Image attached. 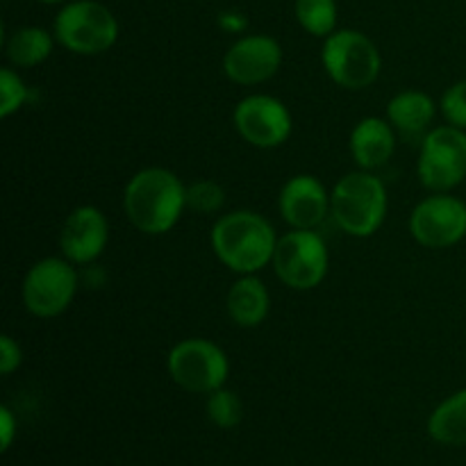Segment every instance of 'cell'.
<instances>
[{
  "label": "cell",
  "instance_id": "obj_7",
  "mask_svg": "<svg viewBox=\"0 0 466 466\" xmlns=\"http://www.w3.org/2000/svg\"><path fill=\"white\" fill-rule=\"evenodd\" d=\"M419 180L432 194H449L466 177V130L437 126L428 130L419 148Z\"/></svg>",
  "mask_w": 466,
  "mask_h": 466
},
{
  "label": "cell",
  "instance_id": "obj_16",
  "mask_svg": "<svg viewBox=\"0 0 466 466\" xmlns=\"http://www.w3.org/2000/svg\"><path fill=\"white\" fill-rule=\"evenodd\" d=\"M228 317L239 328H258L267 321L271 309V296L267 285L255 273L239 276L232 282L226 299Z\"/></svg>",
  "mask_w": 466,
  "mask_h": 466
},
{
  "label": "cell",
  "instance_id": "obj_19",
  "mask_svg": "<svg viewBox=\"0 0 466 466\" xmlns=\"http://www.w3.org/2000/svg\"><path fill=\"white\" fill-rule=\"evenodd\" d=\"M428 435L444 446H466V390L441 400L428 419Z\"/></svg>",
  "mask_w": 466,
  "mask_h": 466
},
{
  "label": "cell",
  "instance_id": "obj_1",
  "mask_svg": "<svg viewBox=\"0 0 466 466\" xmlns=\"http://www.w3.org/2000/svg\"><path fill=\"white\" fill-rule=\"evenodd\" d=\"M187 209V187L173 171L148 167L137 171L123 191V212L144 235H167Z\"/></svg>",
  "mask_w": 466,
  "mask_h": 466
},
{
  "label": "cell",
  "instance_id": "obj_14",
  "mask_svg": "<svg viewBox=\"0 0 466 466\" xmlns=\"http://www.w3.org/2000/svg\"><path fill=\"white\" fill-rule=\"evenodd\" d=\"M278 208L291 230H314L330 214V194L319 177L300 173L285 182Z\"/></svg>",
  "mask_w": 466,
  "mask_h": 466
},
{
  "label": "cell",
  "instance_id": "obj_20",
  "mask_svg": "<svg viewBox=\"0 0 466 466\" xmlns=\"http://www.w3.org/2000/svg\"><path fill=\"white\" fill-rule=\"evenodd\" d=\"M296 21L312 36L326 39L337 30V3L335 0H296Z\"/></svg>",
  "mask_w": 466,
  "mask_h": 466
},
{
  "label": "cell",
  "instance_id": "obj_8",
  "mask_svg": "<svg viewBox=\"0 0 466 466\" xmlns=\"http://www.w3.org/2000/svg\"><path fill=\"white\" fill-rule=\"evenodd\" d=\"M271 264L282 285L296 291H309L326 280L330 255L321 235L314 230H291L278 237Z\"/></svg>",
  "mask_w": 466,
  "mask_h": 466
},
{
  "label": "cell",
  "instance_id": "obj_22",
  "mask_svg": "<svg viewBox=\"0 0 466 466\" xmlns=\"http://www.w3.org/2000/svg\"><path fill=\"white\" fill-rule=\"evenodd\" d=\"M226 203V191L214 180H198L187 187V209L196 214H217Z\"/></svg>",
  "mask_w": 466,
  "mask_h": 466
},
{
  "label": "cell",
  "instance_id": "obj_27",
  "mask_svg": "<svg viewBox=\"0 0 466 466\" xmlns=\"http://www.w3.org/2000/svg\"><path fill=\"white\" fill-rule=\"evenodd\" d=\"M217 23L221 30L230 32V35H241L248 27V18L241 12H235V9H226V12L218 14Z\"/></svg>",
  "mask_w": 466,
  "mask_h": 466
},
{
  "label": "cell",
  "instance_id": "obj_5",
  "mask_svg": "<svg viewBox=\"0 0 466 466\" xmlns=\"http://www.w3.org/2000/svg\"><path fill=\"white\" fill-rule=\"evenodd\" d=\"M321 64L335 85L360 91L378 80L382 68L380 50L364 32L335 30L323 39Z\"/></svg>",
  "mask_w": 466,
  "mask_h": 466
},
{
  "label": "cell",
  "instance_id": "obj_24",
  "mask_svg": "<svg viewBox=\"0 0 466 466\" xmlns=\"http://www.w3.org/2000/svg\"><path fill=\"white\" fill-rule=\"evenodd\" d=\"M440 109L449 126L466 130V80L455 82L444 91L440 100Z\"/></svg>",
  "mask_w": 466,
  "mask_h": 466
},
{
  "label": "cell",
  "instance_id": "obj_21",
  "mask_svg": "<svg viewBox=\"0 0 466 466\" xmlns=\"http://www.w3.org/2000/svg\"><path fill=\"white\" fill-rule=\"evenodd\" d=\"M208 419L217 428H223V431H230V428L239 426L241 417H244V405H241V399L235 394V391L221 390L208 394Z\"/></svg>",
  "mask_w": 466,
  "mask_h": 466
},
{
  "label": "cell",
  "instance_id": "obj_23",
  "mask_svg": "<svg viewBox=\"0 0 466 466\" xmlns=\"http://www.w3.org/2000/svg\"><path fill=\"white\" fill-rule=\"evenodd\" d=\"M30 98V89L25 86L23 77L12 68L0 71V116L9 118L16 114Z\"/></svg>",
  "mask_w": 466,
  "mask_h": 466
},
{
  "label": "cell",
  "instance_id": "obj_12",
  "mask_svg": "<svg viewBox=\"0 0 466 466\" xmlns=\"http://www.w3.org/2000/svg\"><path fill=\"white\" fill-rule=\"evenodd\" d=\"M282 66V46L268 35L239 36L223 55V73L241 86L262 85Z\"/></svg>",
  "mask_w": 466,
  "mask_h": 466
},
{
  "label": "cell",
  "instance_id": "obj_15",
  "mask_svg": "<svg viewBox=\"0 0 466 466\" xmlns=\"http://www.w3.org/2000/svg\"><path fill=\"white\" fill-rule=\"evenodd\" d=\"M396 150V130L380 116H367L350 132V155L362 171L385 167Z\"/></svg>",
  "mask_w": 466,
  "mask_h": 466
},
{
  "label": "cell",
  "instance_id": "obj_13",
  "mask_svg": "<svg viewBox=\"0 0 466 466\" xmlns=\"http://www.w3.org/2000/svg\"><path fill=\"white\" fill-rule=\"evenodd\" d=\"M109 241L107 217L94 205L76 208L59 232L62 255L73 264H91L105 253Z\"/></svg>",
  "mask_w": 466,
  "mask_h": 466
},
{
  "label": "cell",
  "instance_id": "obj_3",
  "mask_svg": "<svg viewBox=\"0 0 466 466\" xmlns=\"http://www.w3.org/2000/svg\"><path fill=\"white\" fill-rule=\"evenodd\" d=\"M330 214L350 237H371L387 217V189L371 171H353L330 191Z\"/></svg>",
  "mask_w": 466,
  "mask_h": 466
},
{
  "label": "cell",
  "instance_id": "obj_6",
  "mask_svg": "<svg viewBox=\"0 0 466 466\" xmlns=\"http://www.w3.org/2000/svg\"><path fill=\"white\" fill-rule=\"evenodd\" d=\"M167 369L171 380L189 394H212L226 387L230 362L221 346L209 339L191 337L168 350Z\"/></svg>",
  "mask_w": 466,
  "mask_h": 466
},
{
  "label": "cell",
  "instance_id": "obj_11",
  "mask_svg": "<svg viewBox=\"0 0 466 466\" xmlns=\"http://www.w3.org/2000/svg\"><path fill=\"white\" fill-rule=\"evenodd\" d=\"M241 139L255 148H278L289 139L294 130L291 112L282 100L267 94L246 96L237 103L232 114Z\"/></svg>",
  "mask_w": 466,
  "mask_h": 466
},
{
  "label": "cell",
  "instance_id": "obj_2",
  "mask_svg": "<svg viewBox=\"0 0 466 466\" xmlns=\"http://www.w3.org/2000/svg\"><path fill=\"white\" fill-rule=\"evenodd\" d=\"M214 255L237 276H250L273 262L278 235L268 218L250 209L223 214L209 235Z\"/></svg>",
  "mask_w": 466,
  "mask_h": 466
},
{
  "label": "cell",
  "instance_id": "obj_26",
  "mask_svg": "<svg viewBox=\"0 0 466 466\" xmlns=\"http://www.w3.org/2000/svg\"><path fill=\"white\" fill-rule=\"evenodd\" d=\"M14 437H16V419H14V412L3 405L0 408V449L9 451Z\"/></svg>",
  "mask_w": 466,
  "mask_h": 466
},
{
  "label": "cell",
  "instance_id": "obj_10",
  "mask_svg": "<svg viewBox=\"0 0 466 466\" xmlns=\"http://www.w3.org/2000/svg\"><path fill=\"white\" fill-rule=\"evenodd\" d=\"M410 232L423 248H451L466 237V205L451 194H432L410 214Z\"/></svg>",
  "mask_w": 466,
  "mask_h": 466
},
{
  "label": "cell",
  "instance_id": "obj_25",
  "mask_svg": "<svg viewBox=\"0 0 466 466\" xmlns=\"http://www.w3.org/2000/svg\"><path fill=\"white\" fill-rule=\"evenodd\" d=\"M23 364V350L18 346V341L14 337L3 335L0 337V373L9 376V373L16 371Z\"/></svg>",
  "mask_w": 466,
  "mask_h": 466
},
{
  "label": "cell",
  "instance_id": "obj_28",
  "mask_svg": "<svg viewBox=\"0 0 466 466\" xmlns=\"http://www.w3.org/2000/svg\"><path fill=\"white\" fill-rule=\"evenodd\" d=\"M36 3H44V5H57V3H66V0H36Z\"/></svg>",
  "mask_w": 466,
  "mask_h": 466
},
{
  "label": "cell",
  "instance_id": "obj_18",
  "mask_svg": "<svg viewBox=\"0 0 466 466\" xmlns=\"http://www.w3.org/2000/svg\"><path fill=\"white\" fill-rule=\"evenodd\" d=\"M55 35L36 25L18 27L5 44L7 59L18 68H35L53 55Z\"/></svg>",
  "mask_w": 466,
  "mask_h": 466
},
{
  "label": "cell",
  "instance_id": "obj_4",
  "mask_svg": "<svg viewBox=\"0 0 466 466\" xmlns=\"http://www.w3.org/2000/svg\"><path fill=\"white\" fill-rule=\"evenodd\" d=\"M53 35L62 48L76 55H103L116 44L118 21L98 0H73L57 12Z\"/></svg>",
  "mask_w": 466,
  "mask_h": 466
},
{
  "label": "cell",
  "instance_id": "obj_17",
  "mask_svg": "<svg viewBox=\"0 0 466 466\" xmlns=\"http://www.w3.org/2000/svg\"><path fill=\"white\" fill-rule=\"evenodd\" d=\"M435 100L417 89L400 91L387 105V121L394 126L396 132L405 137L423 135L435 121Z\"/></svg>",
  "mask_w": 466,
  "mask_h": 466
},
{
  "label": "cell",
  "instance_id": "obj_9",
  "mask_svg": "<svg viewBox=\"0 0 466 466\" xmlns=\"http://www.w3.org/2000/svg\"><path fill=\"white\" fill-rule=\"evenodd\" d=\"M80 278L66 258H44L32 264L23 280V305L32 317L53 319L71 308Z\"/></svg>",
  "mask_w": 466,
  "mask_h": 466
}]
</instances>
